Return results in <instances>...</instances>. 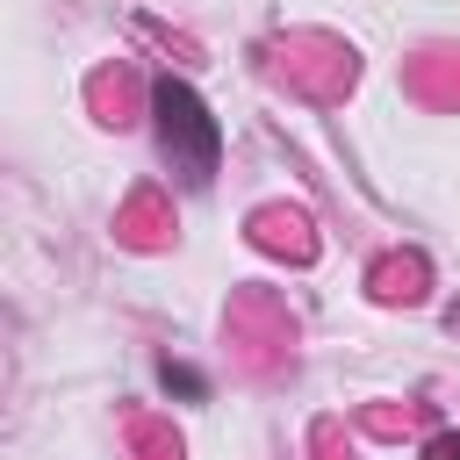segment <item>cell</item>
<instances>
[{
	"label": "cell",
	"mask_w": 460,
	"mask_h": 460,
	"mask_svg": "<svg viewBox=\"0 0 460 460\" xmlns=\"http://www.w3.org/2000/svg\"><path fill=\"white\" fill-rule=\"evenodd\" d=\"M151 115H158V151L187 187H208L223 165V122L208 115V101L187 79H158L151 86Z\"/></svg>",
	"instance_id": "cell-1"
},
{
	"label": "cell",
	"mask_w": 460,
	"mask_h": 460,
	"mask_svg": "<svg viewBox=\"0 0 460 460\" xmlns=\"http://www.w3.org/2000/svg\"><path fill=\"white\" fill-rule=\"evenodd\" d=\"M424 460H460V431H438V438L424 446Z\"/></svg>",
	"instance_id": "cell-2"
}]
</instances>
